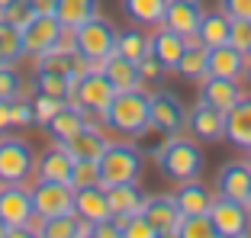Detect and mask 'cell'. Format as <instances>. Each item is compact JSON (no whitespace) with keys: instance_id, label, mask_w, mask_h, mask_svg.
Listing matches in <instances>:
<instances>
[{"instance_id":"cell-1","label":"cell","mask_w":251,"mask_h":238,"mask_svg":"<svg viewBox=\"0 0 251 238\" xmlns=\"http://www.w3.org/2000/svg\"><path fill=\"white\" fill-rule=\"evenodd\" d=\"M103 126H110L113 132L126 135V139H139L151 129V110H148V94L142 87L135 90H116L113 103L106 106Z\"/></svg>"},{"instance_id":"cell-2","label":"cell","mask_w":251,"mask_h":238,"mask_svg":"<svg viewBox=\"0 0 251 238\" xmlns=\"http://www.w3.org/2000/svg\"><path fill=\"white\" fill-rule=\"evenodd\" d=\"M155 164L168 180L184 184V180H193L203 174V151H200L193 135L187 139V135L177 132V135H168V142L155 151Z\"/></svg>"},{"instance_id":"cell-3","label":"cell","mask_w":251,"mask_h":238,"mask_svg":"<svg viewBox=\"0 0 251 238\" xmlns=\"http://www.w3.org/2000/svg\"><path fill=\"white\" fill-rule=\"evenodd\" d=\"M116 42H119V29L100 13L90 16L87 23H81V26L74 29V48H77L94 68H100L116 52Z\"/></svg>"},{"instance_id":"cell-4","label":"cell","mask_w":251,"mask_h":238,"mask_svg":"<svg viewBox=\"0 0 251 238\" xmlns=\"http://www.w3.org/2000/svg\"><path fill=\"white\" fill-rule=\"evenodd\" d=\"M145 171V158L132 142H110L100 158V184L116 187V184H135Z\"/></svg>"},{"instance_id":"cell-5","label":"cell","mask_w":251,"mask_h":238,"mask_svg":"<svg viewBox=\"0 0 251 238\" xmlns=\"http://www.w3.org/2000/svg\"><path fill=\"white\" fill-rule=\"evenodd\" d=\"M36 174V151L20 135H0V184H26Z\"/></svg>"},{"instance_id":"cell-6","label":"cell","mask_w":251,"mask_h":238,"mask_svg":"<svg viewBox=\"0 0 251 238\" xmlns=\"http://www.w3.org/2000/svg\"><path fill=\"white\" fill-rule=\"evenodd\" d=\"M61 32H65V26L58 23V16H55V13H32V20L20 29V36H23V55L36 61L39 55H45L49 48L58 45Z\"/></svg>"},{"instance_id":"cell-7","label":"cell","mask_w":251,"mask_h":238,"mask_svg":"<svg viewBox=\"0 0 251 238\" xmlns=\"http://www.w3.org/2000/svg\"><path fill=\"white\" fill-rule=\"evenodd\" d=\"M209 219L216 225V238H245L251 235V213L248 203L229 200V196L216 193L213 206H209Z\"/></svg>"},{"instance_id":"cell-8","label":"cell","mask_w":251,"mask_h":238,"mask_svg":"<svg viewBox=\"0 0 251 238\" xmlns=\"http://www.w3.org/2000/svg\"><path fill=\"white\" fill-rule=\"evenodd\" d=\"M113 97H116V87L110 84V77H106L100 68H90V71H84V74L77 77V84H74V97H71V100H77V103H81L87 113L103 116L106 106L113 103Z\"/></svg>"},{"instance_id":"cell-9","label":"cell","mask_w":251,"mask_h":238,"mask_svg":"<svg viewBox=\"0 0 251 238\" xmlns=\"http://www.w3.org/2000/svg\"><path fill=\"white\" fill-rule=\"evenodd\" d=\"M148 110H151V129L164 135H177L187 129V106L180 103L177 94L171 90H158L148 94Z\"/></svg>"},{"instance_id":"cell-10","label":"cell","mask_w":251,"mask_h":238,"mask_svg":"<svg viewBox=\"0 0 251 238\" xmlns=\"http://www.w3.org/2000/svg\"><path fill=\"white\" fill-rule=\"evenodd\" d=\"M29 193H32V209H36V216H42V219L74 213V187L71 184L36 180V187H29Z\"/></svg>"},{"instance_id":"cell-11","label":"cell","mask_w":251,"mask_h":238,"mask_svg":"<svg viewBox=\"0 0 251 238\" xmlns=\"http://www.w3.org/2000/svg\"><path fill=\"white\" fill-rule=\"evenodd\" d=\"M216 193L229 196L238 203H251V164L245 161H226L216 174Z\"/></svg>"},{"instance_id":"cell-12","label":"cell","mask_w":251,"mask_h":238,"mask_svg":"<svg viewBox=\"0 0 251 238\" xmlns=\"http://www.w3.org/2000/svg\"><path fill=\"white\" fill-rule=\"evenodd\" d=\"M187 129L197 142H222L226 139V113L197 100V106L187 110Z\"/></svg>"},{"instance_id":"cell-13","label":"cell","mask_w":251,"mask_h":238,"mask_svg":"<svg viewBox=\"0 0 251 238\" xmlns=\"http://www.w3.org/2000/svg\"><path fill=\"white\" fill-rule=\"evenodd\" d=\"M32 216L36 209L26 184H0V219L7 225H29Z\"/></svg>"},{"instance_id":"cell-14","label":"cell","mask_w":251,"mask_h":238,"mask_svg":"<svg viewBox=\"0 0 251 238\" xmlns=\"http://www.w3.org/2000/svg\"><path fill=\"white\" fill-rule=\"evenodd\" d=\"M142 216L155 225L158 235L164 238H177V229H180V209H177V200L168 193H158V196H148L145 206H142Z\"/></svg>"},{"instance_id":"cell-15","label":"cell","mask_w":251,"mask_h":238,"mask_svg":"<svg viewBox=\"0 0 251 238\" xmlns=\"http://www.w3.org/2000/svg\"><path fill=\"white\" fill-rule=\"evenodd\" d=\"M74 171V155L68 151L65 142H55L52 148H45L36 158V177L39 180H55V184H71Z\"/></svg>"},{"instance_id":"cell-16","label":"cell","mask_w":251,"mask_h":238,"mask_svg":"<svg viewBox=\"0 0 251 238\" xmlns=\"http://www.w3.org/2000/svg\"><path fill=\"white\" fill-rule=\"evenodd\" d=\"M200 16H203V3L200 0H168L161 26H168L171 32H177V36H184L190 42V39H197Z\"/></svg>"},{"instance_id":"cell-17","label":"cell","mask_w":251,"mask_h":238,"mask_svg":"<svg viewBox=\"0 0 251 238\" xmlns=\"http://www.w3.org/2000/svg\"><path fill=\"white\" fill-rule=\"evenodd\" d=\"M242 97H245L242 84L232 81V77L206 74L203 81H200V100H203V103H209V106H216V110H222V113H229Z\"/></svg>"},{"instance_id":"cell-18","label":"cell","mask_w":251,"mask_h":238,"mask_svg":"<svg viewBox=\"0 0 251 238\" xmlns=\"http://www.w3.org/2000/svg\"><path fill=\"white\" fill-rule=\"evenodd\" d=\"M74 213H77L84 222H100V219H113L106 187H103V184L77 187V190H74Z\"/></svg>"},{"instance_id":"cell-19","label":"cell","mask_w":251,"mask_h":238,"mask_svg":"<svg viewBox=\"0 0 251 238\" xmlns=\"http://www.w3.org/2000/svg\"><path fill=\"white\" fill-rule=\"evenodd\" d=\"M245 58L248 55L238 52L235 45L222 42V45H209L206 52V71L216 77H232V81H242L245 74Z\"/></svg>"},{"instance_id":"cell-20","label":"cell","mask_w":251,"mask_h":238,"mask_svg":"<svg viewBox=\"0 0 251 238\" xmlns=\"http://www.w3.org/2000/svg\"><path fill=\"white\" fill-rule=\"evenodd\" d=\"M36 68H45V71H58V74H68V77H81L84 71H90V61L84 58L77 48H65V45H55L49 48L45 55L36 58Z\"/></svg>"},{"instance_id":"cell-21","label":"cell","mask_w":251,"mask_h":238,"mask_svg":"<svg viewBox=\"0 0 251 238\" xmlns=\"http://www.w3.org/2000/svg\"><path fill=\"white\" fill-rule=\"evenodd\" d=\"M65 145L74 155V161H100L103 151H106V145H110V139H106V135L94 126V119H90L87 126H84L81 132H74Z\"/></svg>"},{"instance_id":"cell-22","label":"cell","mask_w":251,"mask_h":238,"mask_svg":"<svg viewBox=\"0 0 251 238\" xmlns=\"http://www.w3.org/2000/svg\"><path fill=\"white\" fill-rule=\"evenodd\" d=\"M87 122H90L87 110H84L77 100H68V103L61 106L52 119H49V126H45V129H49V135H52L55 142H68L74 132H81Z\"/></svg>"},{"instance_id":"cell-23","label":"cell","mask_w":251,"mask_h":238,"mask_svg":"<svg viewBox=\"0 0 251 238\" xmlns=\"http://www.w3.org/2000/svg\"><path fill=\"white\" fill-rule=\"evenodd\" d=\"M174 200H177L180 216H197V213H209L216 193H213V190H209V187L203 184L200 177H193V180L177 184V193H174Z\"/></svg>"},{"instance_id":"cell-24","label":"cell","mask_w":251,"mask_h":238,"mask_svg":"<svg viewBox=\"0 0 251 238\" xmlns=\"http://www.w3.org/2000/svg\"><path fill=\"white\" fill-rule=\"evenodd\" d=\"M106 196H110V209H113V219H126V216H135L142 213L148 193L135 184H116V187H106Z\"/></svg>"},{"instance_id":"cell-25","label":"cell","mask_w":251,"mask_h":238,"mask_svg":"<svg viewBox=\"0 0 251 238\" xmlns=\"http://www.w3.org/2000/svg\"><path fill=\"white\" fill-rule=\"evenodd\" d=\"M226 139L235 148H251V97L245 94L229 113H226Z\"/></svg>"},{"instance_id":"cell-26","label":"cell","mask_w":251,"mask_h":238,"mask_svg":"<svg viewBox=\"0 0 251 238\" xmlns=\"http://www.w3.org/2000/svg\"><path fill=\"white\" fill-rule=\"evenodd\" d=\"M148 39H151V55H155L168 71H174L180 55H184V48H187V39L177 36V32H171L168 26H155V32Z\"/></svg>"},{"instance_id":"cell-27","label":"cell","mask_w":251,"mask_h":238,"mask_svg":"<svg viewBox=\"0 0 251 238\" xmlns=\"http://www.w3.org/2000/svg\"><path fill=\"white\" fill-rule=\"evenodd\" d=\"M100 71L110 77V84L116 90H135V87H142L139 65H135V61H129L126 55H119V52H113L110 58L100 65Z\"/></svg>"},{"instance_id":"cell-28","label":"cell","mask_w":251,"mask_h":238,"mask_svg":"<svg viewBox=\"0 0 251 238\" xmlns=\"http://www.w3.org/2000/svg\"><path fill=\"white\" fill-rule=\"evenodd\" d=\"M74 84H77V77L58 74V71H45V68H36V74H32V90H36V94L58 97V100H65V103L74 97Z\"/></svg>"},{"instance_id":"cell-29","label":"cell","mask_w":251,"mask_h":238,"mask_svg":"<svg viewBox=\"0 0 251 238\" xmlns=\"http://www.w3.org/2000/svg\"><path fill=\"white\" fill-rule=\"evenodd\" d=\"M206 52H209V48L200 42V39H190L174 71H177L184 81H203V77L209 74V71H206Z\"/></svg>"},{"instance_id":"cell-30","label":"cell","mask_w":251,"mask_h":238,"mask_svg":"<svg viewBox=\"0 0 251 238\" xmlns=\"http://www.w3.org/2000/svg\"><path fill=\"white\" fill-rule=\"evenodd\" d=\"M97 13H100L97 0H58L55 3V16H58V23L65 29H77L81 23H87Z\"/></svg>"},{"instance_id":"cell-31","label":"cell","mask_w":251,"mask_h":238,"mask_svg":"<svg viewBox=\"0 0 251 238\" xmlns=\"http://www.w3.org/2000/svg\"><path fill=\"white\" fill-rule=\"evenodd\" d=\"M197 39L203 45H222L229 42V16L222 13V10H213V13H206L203 10V16H200V29H197Z\"/></svg>"},{"instance_id":"cell-32","label":"cell","mask_w":251,"mask_h":238,"mask_svg":"<svg viewBox=\"0 0 251 238\" xmlns=\"http://www.w3.org/2000/svg\"><path fill=\"white\" fill-rule=\"evenodd\" d=\"M123 10L132 16V23H139V26H161L168 0H123Z\"/></svg>"},{"instance_id":"cell-33","label":"cell","mask_w":251,"mask_h":238,"mask_svg":"<svg viewBox=\"0 0 251 238\" xmlns=\"http://www.w3.org/2000/svg\"><path fill=\"white\" fill-rule=\"evenodd\" d=\"M116 52L126 55L129 61H135V65H139V61L145 58L148 52H151V39H148L145 32L139 29V26H132V29H123V32H119V42H116Z\"/></svg>"},{"instance_id":"cell-34","label":"cell","mask_w":251,"mask_h":238,"mask_svg":"<svg viewBox=\"0 0 251 238\" xmlns=\"http://www.w3.org/2000/svg\"><path fill=\"white\" fill-rule=\"evenodd\" d=\"M77 235H81V216L77 213L42 219V238H77Z\"/></svg>"},{"instance_id":"cell-35","label":"cell","mask_w":251,"mask_h":238,"mask_svg":"<svg viewBox=\"0 0 251 238\" xmlns=\"http://www.w3.org/2000/svg\"><path fill=\"white\" fill-rule=\"evenodd\" d=\"M23 58V36L16 26L0 20V65H16Z\"/></svg>"},{"instance_id":"cell-36","label":"cell","mask_w":251,"mask_h":238,"mask_svg":"<svg viewBox=\"0 0 251 238\" xmlns=\"http://www.w3.org/2000/svg\"><path fill=\"white\" fill-rule=\"evenodd\" d=\"M180 238H216V225L209 219V213H197V216H184L180 219Z\"/></svg>"},{"instance_id":"cell-37","label":"cell","mask_w":251,"mask_h":238,"mask_svg":"<svg viewBox=\"0 0 251 238\" xmlns=\"http://www.w3.org/2000/svg\"><path fill=\"white\" fill-rule=\"evenodd\" d=\"M119 229H123V238H158L155 225L148 222L142 213H135V216H126V219H116Z\"/></svg>"},{"instance_id":"cell-38","label":"cell","mask_w":251,"mask_h":238,"mask_svg":"<svg viewBox=\"0 0 251 238\" xmlns=\"http://www.w3.org/2000/svg\"><path fill=\"white\" fill-rule=\"evenodd\" d=\"M10 122H13L16 129L36 126V116H32V100H26L23 94H16V97L10 100Z\"/></svg>"},{"instance_id":"cell-39","label":"cell","mask_w":251,"mask_h":238,"mask_svg":"<svg viewBox=\"0 0 251 238\" xmlns=\"http://www.w3.org/2000/svg\"><path fill=\"white\" fill-rule=\"evenodd\" d=\"M61 106H65V100L36 94V97H32V116H36V126H49V119H52Z\"/></svg>"},{"instance_id":"cell-40","label":"cell","mask_w":251,"mask_h":238,"mask_svg":"<svg viewBox=\"0 0 251 238\" xmlns=\"http://www.w3.org/2000/svg\"><path fill=\"white\" fill-rule=\"evenodd\" d=\"M100 184V161H74L71 171V187H94Z\"/></svg>"},{"instance_id":"cell-41","label":"cell","mask_w":251,"mask_h":238,"mask_svg":"<svg viewBox=\"0 0 251 238\" xmlns=\"http://www.w3.org/2000/svg\"><path fill=\"white\" fill-rule=\"evenodd\" d=\"M0 20H7L10 26L23 29V26H26V23L32 20V7H29V0H10L7 7L0 10Z\"/></svg>"},{"instance_id":"cell-42","label":"cell","mask_w":251,"mask_h":238,"mask_svg":"<svg viewBox=\"0 0 251 238\" xmlns=\"http://www.w3.org/2000/svg\"><path fill=\"white\" fill-rule=\"evenodd\" d=\"M229 45L251 55V20H229Z\"/></svg>"},{"instance_id":"cell-43","label":"cell","mask_w":251,"mask_h":238,"mask_svg":"<svg viewBox=\"0 0 251 238\" xmlns=\"http://www.w3.org/2000/svg\"><path fill=\"white\" fill-rule=\"evenodd\" d=\"M16 94H23V81L16 74V68L0 65V100H13Z\"/></svg>"},{"instance_id":"cell-44","label":"cell","mask_w":251,"mask_h":238,"mask_svg":"<svg viewBox=\"0 0 251 238\" xmlns=\"http://www.w3.org/2000/svg\"><path fill=\"white\" fill-rule=\"evenodd\" d=\"M139 74H142V84H161V77L168 74V68H164L155 55L148 52L145 58L139 61Z\"/></svg>"},{"instance_id":"cell-45","label":"cell","mask_w":251,"mask_h":238,"mask_svg":"<svg viewBox=\"0 0 251 238\" xmlns=\"http://www.w3.org/2000/svg\"><path fill=\"white\" fill-rule=\"evenodd\" d=\"M219 10L229 20H251V0H219Z\"/></svg>"},{"instance_id":"cell-46","label":"cell","mask_w":251,"mask_h":238,"mask_svg":"<svg viewBox=\"0 0 251 238\" xmlns=\"http://www.w3.org/2000/svg\"><path fill=\"white\" fill-rule=\"evenodd\" d=\"M90 235L94 238H123V229H119L116 219H100V222H90Z\"/></svg>"},{"instance_id":"cell-47","label":"cell","mask_w":251,"mask_h":238,"mask_svg":"<svg viewBox=\"0 0 251 238\" xmlns=\"http://www.w3.org/2000/svg\"><path fill=\"white\" fill-rule=\"evenodd\" d=\"M7 129H13V122H10V100H0V135H7Z\"/></svg>"},{"instance_id":"cell-48","label":"cell","mask_w":251,"mask_h":238,"mask_svg":"<svg viewBox=\"0 0 251 238\" xmlns=\"http://www.w3.org/2000/svg\"><path fill=\"white\" fill-rule=\"evenodd\" d=\"M55 3L58 0H29L32 13H55Z\"/></svg>"},{"instance_id":"cell-49","label":"cell","mask_w":251,"mask_h":238,"mask_svg":"<svg viewBox=\"0 0 251 238\" xmlns=\"http://www.w3.org/2000/svg\"><path fill=\"white\" fill-rule=\"evenodd\" d=\"M242 81H245V84H248V87H251V55H248V58H245V74H242Z\"/></svg>"},{"instance_id":"cell-50","label":"cell","mask_w":251,"mask_h":238,"mask_svg":"<svg viewBox=\"0 0 251 238\" xmlns=\"http://www.w3.org/2000/svg\"><path fill=\"white\" fill-rule=\"evenodd\" d=\"M7 232H10V225L3 222V219H0V238H7Z\"/></svg>"},{"instance_id":"cell-51","label":"cell","mask_w":251,"mask_h":238,"mask_svg":"<svg viewBox=\"0 0 251 238\" xmlns=\"http://www.w3.org/2000/svg\"><path fill=\"white\" fill-rule=\"evenodd\" d=\"M7 3H10V0H0V10H3V7H7Z\"/></svg>"},{"instance_id":"cell-52","label":"cell","mask_w":251,"mask_h":238,"mask_svg":"<svg viewBox=\"0 0 251 238\" xmlns=\"http://www.w3.org/2000/svg\"><path fill=\"white\" fill-rule=\"evenodd\" d=\"M248 164H251V148H248Z\"/></svg>"},{"instance_id":"cell-53","label":"cell","mask_w":251,"mask_h":238,"mask_svg":"<svg viewBox=\"0 0 251 238\" xmlns=\"http://www.w3.org/2000/svg\"><path fill=\"white\" fill-rule=\"evenodd\" d=\"M248 213H251V203H248Z\"/></svg>"}]
</instances>
